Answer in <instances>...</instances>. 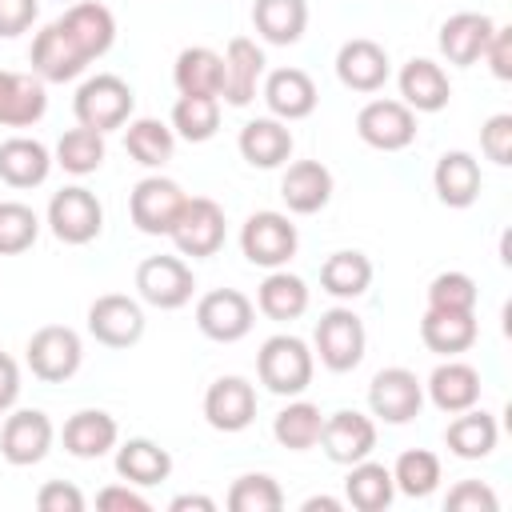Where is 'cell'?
I'll use <instances>...</instances> for the list:
<instances>
[{
	"label": "cell",
	"mask_w": 512,
	"mask_h": 512,
	"mask_svg": "<svg viewBox=\"0 0 512 512\" xmlns=\"http://www.w3.org/2000/svg\"><path fill=\"white\" fill-rule=\"evenodd\" d=\"M476 336H480L476 312H436V308H428L420 316V340L436 356H460L476 344Z\"/></svg>",
	"instance_id": "4dcf8cb0"
},
{
	"label": "cell",
	"mask_w": 512,
	"mask_h": 512,
	"mask_svg": "<svg viewBox=\"0 0 512 512\" xmlns=\"http://www.w3.org/2000/svg\"><path fill=\"white\" fill-rule=\"evenodd\" d=\"M252 24L268 44H296L308 28V0H252Z\"/></svg>",
	"instance_id": "e575fe53"
},
{
	"label": "cell",
	"mask_w": 512,
	"mask_h": 512,
	"mask_svg": "<svg viewBox=\"0 0 512 512\" xmlns=\"http://www.w3.org/2000/svg\"><path fill=\"white\" fill-rule=\"evenodd\" d=\"M48 112L44 80L32 72L0 68V128H28Z\"/></svg>",
	"instance_id": "7402d4cb"
},
{
	"label": "cell",
	"mask_w": 512,
	"mask_h": 512,
	"mask_svg": "<svg viewBox=\"0 0 512 512\" xmlns=\"http://www.w3.org/2000/svg\"><path fill=\"white\" fill-rule=\"evenodd\" d=\"M124 148H128V156H132L136 164H144V168H164V164L172 160V152H176V132H172V124H164V120L140 116V120H128V128H124Z\"/></svg>",
	"instance_id": "f35d334b"
},
{
	"label": "cell",
	"mask_w": 512,
	"mask_h": 512,
	"mask_svg": "<svg viewBox=\"0 0 512 512\" xmlns=\"http://www.w3.org/2000/svg\"><path fill=\"white\" fill-rule=\"evenodd\" d=\"M52 164V152L32 136H12L0 144V180L8 188H40Z\"/></svg>",
	"instance_id": "f1b7e54d"
},
{
	"label": "cell",
	"mask_w": 512,
	"mask_h": 512,
	"mask_svg": "<svg viewBox=\"0 0 512 512\" xmlns=\"http://www.w3.org/2000/svg\"><path fill=\"white\" fill-rule=\"evenodd\" d=\"M368 408L384 424H408L424 408V384L408 368H380L368 384Z\"/></svg>",
	"instance_id": "7c38bea8"
},
{
	"label": "cell",
	"mask_w": 512,
	"mask_h": 512,
	"mask_svg": "<svg viewBox=\"0 0 512 512\" xmlns=\"http://www.w3.org/2000/svg\"><path fill=\"white\" fill-rule=\"evenodd\" d=\"M356 136L376 152H400L416 140V112L404 100H368L356 112Z\"/></svg>",
	"instance_id": "8fae6325"
},
{
	"label": "cell",
	"mask_w": 512,
	"mask_h": 512,
	"mask_svg": "<svg viewBox=\"0 0 512 512\" xmlns=\"http://www.w3.org/2000/svg\"><path fill=\"white\" fill-rule=\"evenodd\" d=\"M136 292H140L144 304H152L160 312H172V308H184L192 300L196 276L180 256H148L136 268Z\"/></svg>",
	"instance_id": "9c48e42d"
},
{
	"label": "cell",
	"mask_w": 512,
	"mask_h": 512,
	"mask_svg": "<svg viewBox=\"0 0 512 512\" xmlns=\"http://www.w3.org/2000/svg\"><path fill=\"white\" fill-rule=\"evenodd\" d=\"M228 508L232 512H280L284 492L268 472H248V476H236V484L228 488Z\"/></svg>",
	"instance_id": "ee69618b"
},
{
	"label": "cell",
	"mask_w": 512,
	"mask_h": 512,
	"mask_svg": "<svg viewBox=\"0 0 512 512\" xmlns=\"http://www.w3.org/2000/svg\"><path fill=\"white\" fill-rule=\"evenodd\" d=\"M396 496V484H392V468L376 464V460H356L348 464V480H344V500L356 508V512H384Z\"/></svg>",
	"instance_id": "d590c367"
},
{
	"label": "cell",
	"mask_w": 512,
	"mask_h": 512,
	"mask_svg": "<svg viewBox=\"0 0 512 512\" xmlns=\"http://www.w3.org/2000/svg\"><path fill=\"white\" fill-rule=\"evenodd\" d=\"M312 344H316V356L328 372H352L364 360V348H368L364 320L352 308H328L316 320Z\"/></svg>",
	"instance_id": "277c9868"
},
{
	"label": "cell",
	"mask_w": 512,
	"mask_h": 512,
	"mask_svg": "<svg viewBox=\"0 0 512 512\" xmlns=\"http://www.w3.org/2000/svg\"><path fill=\"white\" fill-rule=\"evenodd\" d=\"M492 16H484V12H456V16H448L444 24H440V36H436V44H440V56L448 60V64H456V68H472L480 56H484V48H488V40H492Z\"/></svg>",
	"instance_id": "d6986e66"
},
{
	"label": "cell",
	"mask_w": 512,
	"mask_h": 512,
	"mask_svg": "<svg viewBox=\"0 0 512 512\" xmlns=\"http://www.w3.org/2000/svg\"><path fill=\"white\" fill-rule=\"evenodd\" d=\"M388 72H392L388 52L368 36L344 40L336 52V80L352 92H380L388 84Z\"/></svg>",
	"instance_id": "ac0fdd59"
},
{
	"label": "cell",
	"mask_w": 512,
	"mask_h": 512,
	"mask_svg": "<svg viewBox=\"0 0 512 512\" xmlns=\"http://www.w3.org/2000/svg\"><path fill=\"white\" fill-rule=\"evenodd\" d=\"M204 420L216 432H244L256 420V388L244 376H220L204 392Z\"/></svg>",
	"instance_id": "2e32d148"
},
{
	"label": "cell",
	"mask_w": 512,
	"mask_h": 512,
	"mask_svg": "<svg viewBox=\"0 0 512 512\" xmlns=\"http://www.w3.org/2000/svg\"><path fill=\"white\" fill-rule=\"evenodd\" d=\"M480 152L492 164H500V168L512 164V112H496V116L484 120V128H480Z\"/></svg>",
	"instance_id": "7dc6e473"
},
{
	"label": "cell",
	"mask_w": 512,
	"mask_h": 512,
	"mask_svg": "<svg viewBox=\"0 0 512 512\" xmlns=\"http://www.w3.org/2000/svg\"><path fill=\"white\" fill-rule=\"evenodd\" d=\"M424 388H428V400L440 412H448V416L480 404V372L472 364H464V360H452V356L432 368V376H428Z\"/></svg>",
	"instance_id": "d4e9b609"
},
{
	"label": "cell",
	"mask_w": 512,
	"mask_h": 512,
	"mask_svg": "<svg viewBox=\"0 0 512 512\" xmlns=\"http://www.w3.org/2000/svg\"><path fill=\"white\" fill-rule=\"evenodd\" d=\"M60 4H64V0H60Z\"/></svg>",
	"instance_id": "6f0895ef"
},
{
	"label": "cell",
	"mask_w": 512,
	"mask_h": 512,
	"mask_svg": "<svg viewBox=\"0 0 512 512\" xmlns=\"http://www.w3.org/2000/svg\"><path fill=\"white\" fill-rule=\"evenodd\" d=\"M52 436H56V428L40 408H20L0 428V456L16 468H32L48 456Z\"/></svg>",
	"instance_id": "5bb4252c"
},
{
	"label": "cell",
	"mask_w": 512,
	"mask_h": 512,
	"mask_svg": "<svg viewBox=\"0 0 512 512\" xmlns=\"http://www.w3.org/2000/svg\"><path fill=\"white\" fill-rule=\"evenodd\" d=\"M172 80H176L180 96H216L220 100V92H224V56L204 48V44H192L176 56Z\"/></svg>",
	"instance_id": "1f68e13d"
},
{
	"label": "cell",
	"mask_w": 512,
	"mask_h": 512,
	"mask_svg": "<svg viewBox=\"0 0 512 512\" xmlns=\"http://www.w3.org/2000/svg\"><path fill=\"white\" fill-rule=\"evenodd\" d=\"M56 24H60V32L80 48V56H84L88 64L100 60V56L112 48V40H116V16H112L104 4H96V0L68 4Z\"/></svg>",
	"instance_id": "e0dca14e"
},
{
	"label": "cell",
	"mask_w": 512,
	"mask_h": 512,
	"mask_svg": "<svg viewBox=\"0 0 512 512\" xmlns=\"http://www.w3.org/2000/svg\"><path fill=\"white\" fill-rule=\"evenodd\" d=\"M28 64H32V76H40L44 84H64V80H76L88 60L80 56V48L60 32V24H48L36 32L32 40V52H28Z\"/></svg>",
	"instance_id": "ffe728a7"
},
{
	"label": "cell",
	"mask_w": 512,
	"mask_h": 512,
	"mask_svg": "<svg viewBox=\"0 0 512 512\" xmlns=\"http://www.w3.org/2000/svg\"><path fill=\"white\" fill-rule=\"evenodd\" d=\"M24 352H28L32 376L44 380V384L72 380L80 372V360H84V344H80V336L68 324H44V328H36Z\"/></svg>",
	"instance_id": "5b68a950"
},
{
	"label": "cell",
	"mask_w": 512,
	"mask_h": 512,
	"mask_svg": "<svg viewBox=\"0 0 512 512\" xmlns=\"http://www.w3.org/2000/svg\"><path fill=\"white\" fill-rule=\"evenodd\" d=\"M36 12H40V0H0V36L12 40L20 32H28Z\"/></svg>",
	"instance_id": "816d5d0a"
},
{
	"label": "cell",
	"mask_w": 512,
	"mask_h": 512,
	"mask_svg": "<svg viewBox=\"0 0 512 512\" xmlns=\"http://www.w3.org/2000/svg\"><path fill=\"white\" fill-rule=\"evenodd\" d=\"M372 284V260L356 248H340L320 264V288L336 300H356Z\"/></svg>",
	"instance_id": "8d00e7d4"
},
{
	"label": "cell",
	"mask_w": 512,
	"mask_h": 512,
	"mask_svg": "<svg viewBox=\"0 0 512 512\" xmlns=\"http://www.w3.org/2000/svg\"><path fill=\"white\" fill-rule=\"evenodd\" d=\"M132 108H136V96L132 88L112 76V72H100L92 80H84L76 88V100H72V112H76V124L92 128V132H112V128H124L132 120Z\"/></svg>",
	"instance_id": "7a4b0ae2"
},
{
	"label": "cell",
	"mask_w": 512,
	"mask_h": 512,
	"mask_svg": "<svg viewBox=\"0 0 512 512\" xmlns=\"http://www.w3.org/2000/svg\"><path fill=\"white\" fill-rule=\"evenodd\" d=\"M60 440H64V452L68 456H76V460H100L104 452L116 448L120 428H116V420L104 408H80V412H72L64 420Z\"/></svg>",
	"instance_id": "603a6c76"
},
{
	"label": "cell",
	"mask_w": 512,
	"mask_h": 512,
	"mask_svg": "<svg viewBox=\"0 0 512 512\" xmlns=\"http://www.w3.org/2000/svg\"><path fill=\"white\" fill-rule=\"evenodd\" d=\"M40 216L20 200H0V256H20L36 244Z\"/></svg>",
	"instance_id": "f6af8a7d"
},
{
	"label": "cell",
	"mask_w": 512,
	"mask_h": 512,
	"mask_svg": "<svg viewBox=\"0 0 512 512\" xmlns=\"http://www.w3.org/2000/svg\"><path fill=\"white\" fill-rule=\"evenodd\" d=\"M88 332L104 348H132L144 336V308L132 296L104 292L88 304Z\"/></svg>",
	"instance_id": "4fadbf2b"
},
{
	"label": "cell",
	"mask_w": 512,
	"mask_h": 512,
	"mask_svg": "<svg viewBox=\"0 0 512 512\" xmlns=\"http://www.w3.org/2000/svg\"><path fill=\"white\" fill-rule=\"evenodd\" d=\"M48 228L60 244H92L104 228V208H100L96 192H88L84 184L60 188L48 200Z\"/></svg>",
	"instance_id": "8992f818"
},
{
	"label": "cell",
	"mask_w": 512,
	"mask_h": 512,
	"mask_svg": "<svg viewBox=\"0 0 512 512\" xmlns=\"http://www.w3.org/2000/svg\"><path fill=\"white\" fill-rule=\"evenodd\" d=\"M320 448L328 452L332 464H356L364 456H372L376 448V424L372 416L356 412V408H340L332 416H324V428H320Z\"/></svg>",
	"instance_id": "9a60e30c"
},
{
	"label": "cell",
	"mask_w": 512,
	"mask_h": 512,
	"mask_svg": "<svg viewBox=\"0 0 512 512\" xmlns=\"http://www.w3.org/2000/svg\"><path fill=\"white\" fill-rule=\"evenodd\" d=\"M432 184H436L440 204H448V208H472L476 196H480L484 176H480L476 156L456 148V152H444V156L436 160V168H432Z\"/></svg>",
	"instance_id": "4316f807"
},
{
	"label": "cell",
	"mask_w": 512,
	"mask_h": 512,
	"mask_svg": "<svg viewBox=\"0 0 512 512\" xmlns=\"http://www.w3.org/2000/svg\"><path fill=\"white\" fill-rule=\"evenodd\" d=\"M264 80V48L248 36H232L224 48V100L232 108H244L256 100V88Z\"/></svg>",
	"instance_id": "44dd1931"
},
{
	"label": "cell",
	"mask_w": 512,
	"mask_h": 512,
	"mask_svg": "<svg viewBox=\"0 0 512 512\" xmlns=\"http://www.w3.org/2000/svg\"><path fill=\"white\" fill-rule=\"evenodd\" d=\"M260 96H264V104H268V112L276 120H304V116L316 112V100H320L312 76L300 72V68H276V72H268Z\"/></svg>",
	"instance_id": "cb8c5ba5"
},
{
	"label": "cell",
	"mask_w": 512,
	"mask_h": 512,
	"mask_svg": "<svg viewBox=\"0 0 512 512\" xmlns=\"http://www.w3.org/2000/svg\"><path fill=\"white\" fill-rule=\"evenodd\" d=\"M64 172H72V176H88V172H96L100 164H104V132H92V128H84V124H76V128H68L60 140H56V156H52Z\"/></svg>",
	"instance_id": "7bdbcfd3"
},
{
	"label": "cell",
	"mask_w": 512,
	"mask_h": 512,
	"mask_svg": "<svg viewBox=\"0 0 512 512\" xmlns=\"http://www.w3.org/2000/svg\"><path fill=\"white\" fill-rule=\"evenodd\" d=\"M496 440H500L496 416H488L484 408H464V412H456V420L444 428V444H448V452L460 456V460H484V456H492Z\"/></svg>",
	"instance_id": "836d02e7"
},
{
	"label": "cell",
	"mask_w": 512,
	"mask_h": 512,
	"mask_svg": "<svg viewBox=\"0 0 512 512\" xmlns=\"http://www.w3.org/2000/svg\"><path fill=\"white\" fill-rule=\"evenodd\" d=\"M444 508L448 512H496L500 500H496V492L484 480H460L456 488H448Z\"/></svg>",
	"instance_id": "c3c4849f"
},
{
	"label": "cell",
	"mask_w": 512,
	"mask_h": 512,
	"mask_svg": "<svg viewBox=\"0 0 512 512\" xmlns=\"http://www.w3.org/2000/svg\"><path fill=\"white\" fill-rule=\"evenodd\" d=\"M476 280L468 272H440L428 284V308L436 312H476Z\"/></svg>",
	"instance_id": "bcb514c9"
},
{
	"label": "cell",
	"mask_w": 512,
	"mask_h": 512,
	"mask_svg": "<svg viewBox=\"0 0 512 512\" xmlns=\"http://www.w3.org/2000/svg\"><path fill=\"white\" fill-rule=\"evenodd\" d=\"M220 128V100L216 96H180L172 104V132L188 144L212 140Z\"/></svg>",
	"instance_id": "b9f144b4"
},
{
	"label": "cell",
	"mask_w": 512,
	"mask_h": 512,
	"mask_svg": "<svg viewBox=\"0 0 512 512\" xmlns=\"http://www.w3.org/2000/svg\"><path fill=\"white\" fill-rule=\"evenodd\" d=\"M312 372H316V356L300 336L276 332L256 352V376L276 396H300L312 384Z\"/></svg>",
	"instance_id": "6da1fadb"
},
{
	"label": "cell",
	"mask_w": 512,
	"mask_h": 512,
	"mask_svg": "<svg viewBox=\"0 0 512 512\" xmlns=\"http://www.w3.org/2000/svg\"><path fill=\"white\" fill-rule=\"evenodd\" d=\"M240 156L252 164V168H280V164H288V156H292V132H288V124L284 120H276V116H256V120H248L244 128H240Z\"/></svg>",
	"instance_id": "484cf974"
},
{
	"label": "cell",
	"mask_w": 512,
	"mask_h": 512,
	"mask_svg": "<svg viewBox=\"0 0 512 512\" xmlns=\"http://www.w3.org/2000/svg\"><path fill=\"white\" fill-rule=\"evenodd\" d=\"M188 192L168 180V176H144L132 192H128V216L144 236H168L180 208H184Z\"/></svg>",
	"instance_id": "ba28073f"
},
{
	"label": "cell",
	"mask_w": 512,
	"mask_h": 512,
	"mask_svg": "<svg viewBox=\"0 0 512 512\" xmlns=\"http://www.w3.org/2000/svg\"><path fill=\"white\" fill-rule=\"evenodd\" d=\"M36 508H40V512H84V492H80L76 484L48 480V484H40V492H36Z\"/></svg>",
	"instance_id": "681fc988"
},
{
	"label": "cell",
	"mask_w": 512,
	"mask_h": 512,
	"mask_svg": "<svg viewBox=\"0 0 512 512\" xmlns=\"http://www.w3.org/2000/svg\"><path fill=\"white\" fill-rule=\"evenodd\" d=\"M20 396V368L8 352H0V412H8Z\"/></svg>",
	"instance_id": "db71d44e"
},
{
	"label": "cell",
	"mask_w": 512,
	"mask_h": 512,
	"mask_svg": "<svg viewBox=\"0 0 512 512\" xmlns=\"http://www.w3.org/2000/svg\"><path fill=\"white\" fill-rule=\"evenodd\" d=\"M280 196H284L288 212L312 216L332 200V172L320 160H296V164H288V172L280 180Z\"/></svg>",
	"instance_id": "83f0119b"
},
{
	"label": "cell",
	"mask_w": 512,
	"mask_h": 512,
	"mask_svg": "<svg viewBox=\"0 0 512 512\" xmlns=\"http://www.w3.org/2000/svg\"><path fill=\"white\" fill-rule=\"evenodd\" d=\"M168 236L180 256H192V260L216 256L224 248V208L208 196H188Z\"/></svg>",
	"instance_id": "52a82bcc"
},
{
	"label": "cell",
	"mask_w": 512,
	"mask_h": 512,
	"mask_svg": "<svg viewBox=\"0 0 512 512\" xmlns=\"http://www.w3.org/2000/svg\"><path fill=\"white\" fill-rule=\"evenodd\" d=\"M168 508H172V512H188V508H196V512H216V500H212V496H200V492H184V496H172Z\"/></svg>",
	"instance_id": "11a10c76"
},
{
	"label": "cell",
	"mask_w": 512,
	"mask_h": 512,
	"mask_svg": "<svg viewBox=\"0 0 512 512\" xmlns=\"http://www.w3.org/2000/svg\"><path fill=\"white\" fill-rule=\"evenodd\" d=\"M400 96H404V104H408L412 112H440V108H448V100H452L448 72H444L436 60L416 56V60H408V64L400 68Z\"/></svg>",
	"instance_id": "f546056e"
},
{
	"label": "cell",
	"mask_w": 512,
	"mask_h": 512,
	"mask_svg": "<svg viewBox=\"0 0 512 512\" xmlns=\"http://www.w3.org/2000/svg\"><path fill=\"white\" fill-rule=\"evenodd\" d=\"M300 248V236H296V224L284 216V212H252L240 228V252L248 264L256 268H284Z\"/></svg>",
	"instance_id": "3957f363"
},
{
	"label": "cell",
	"mask_w": 512,
	"mask_h": 512,
	"mask_svg": "<svg viewBox=\"0 0 512 512\" xmlns=\"http://www.w3.org/2000/svg\"><path fill=\"white\" fill-rule=\"evenodd\" d=\"M316 508H324V512H340V500H332V496H308V500H304V512H316Z\"/></svg>",
	"instance_id": "9f6ffc18"
},
{
	"label": "cell",
	"mask_w": 512,
	"mask_h": 512,
	"mask_svg": "<svg viewBox=\"0 0 512 512\" xmlns=\"http://www.w3.org/2000/svg\"><path fill=\"white\" fill-rule=\"evenodd\" d=\"M496 80H512V28H492V40L480 56Z\"/></svg>",
	"instance_id": "f5cc1de1"
},
{
	"label": "cell",
	"mask_w": 512,
	"mask_h": 512,
	"mask_svg": "<svg viewBox=\"0 0 512 512\" xmlns=\"http://www.w3.org/2000/svg\"><path fill=\"white\" fill-rule=\"evenodd\" d=\"M252 324H256V308H252V300H248L244 292H236V288H212V292H204L200 304H196V328H200L208 340H216V344H236V340H244V336L252 332Z\"/></svg>",
	"instance_id": "30bf717a"
},
{
	"label": "cell",
	"mask_w": 512,
	"mask_h": 512,
	"mask_svg": "<svg viewBox=\"0 0 512 512\" xmlns=\"http://www.w3.org/2000/svg\"><path fill=\"white\" fill-rule=\"evenodd\" d=\"M256 308L268 316V320H300L308 312V284L284 268H272L264 276V284L256 288Z\"/></svg>",
	"instance_id": "74e56055"
},
{
	"label": "cell",
	"mask_w": 512,
	"mask_h": 512,
	"mask_svg": "<svg viewBox=\"0 0 512 512\" xmlns=\"http://www.w3.org/2000/svg\"><path fill=\"white\" fill-rule=\"evenodd\" d=\"M116 472H120V480H128L136 488H152V484H164L172 476V456L156 440L132 436L116 448Z\"/></svg>",
	"instance_id": "d6a6232c"
},
{
	"label": "cell",
	"mask_w": 512,
	"mask_h": 512,
	"mask_svg": "<svg viewBox=\"0 0 512 512\" xmlns=\"http://www.w3.org/2000/svg\"><path fill=\"white\" fill-rule=\"evenodd\" d=\"M96 508H104V512H148L152 504L136 492V484H108V488H100L96 492Z\"/></svg>",
	"instance_id": "f907efd6"
},
{
	"label": "cell",
	"mask_w": 512,
	"mask_h": 512,
	"mask_svg": "<svg viewBox=\"0 0 512 512\" xmlns=\"http://www.w3.org/2000/svg\"><path fill=\"white\" fill-rule=\"evenodd\" d=\"M392 484H396V492H404V496H412V500L432 496L436 484H440V456L428 452V448H408V452H400L396 464H392Z\"/></svg>",
	"instance_id": "60d3db41"
},
{
	"label": "cell",
	"mask_w": 512,
	"mask_h": 512,
	"mask_svg": "<svg viewBox=\"0 0 512 512\" xmlns=\"http://www.w3.org/2000/svg\"><path fill=\"white\" fill-rule=\"evenodd\" d=\"M320 428H324V412H320L316 404H308V400H292V404L280 408L276 420H272V436H276V444L288 448V452H308V448H316V444H320Z\"/></svg>",
	"instance_id": "ab89813d"
}]
</instances>
